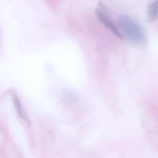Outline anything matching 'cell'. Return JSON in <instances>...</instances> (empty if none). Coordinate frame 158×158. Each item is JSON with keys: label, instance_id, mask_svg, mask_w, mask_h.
I'll list each match as a JSON object with an SVG mask.
<instances>
[{"label": "cell", "instance_id": "obj_3", "mask_svg": "<svg viewBox=\"0 0 158 158\" xmlns=\"http://www.w3.org/2000/svg\"><path fill=\"white\" fill-rule=\"evenodd\" d=\"M158 2H153L148 5L147 9V17L150 22H154L158 18Z\"/></svg>", "mask_w": 158, "mask_h": 158}, {"label": "cell", "instance_id": "obj_1", "mask_svg": "<svg viewBox=\"0 0 158 158\" xmlns=\"http://www.w3.org/2000/svg\"><path fill=\"white\" fill-rule=\"evenodd\" d=\"M118 24L123 37L124 35L129 41L137 45H142L146 42L145 31L135 19L126 15H121L118 18Z\"/></svg>", "mask_w": 158, "mask_h": 158}, {"label": "cell", "instance_id": "obj_2", "mask_svg": "<svg viewBox=\"0 0 158 158\" xmlns=\"http://www.w3.org/2000/svg\"><path fill=\"white\" fill-rule=\"evenodd\" d=\"M99 8L98 9L96 12L98 19L108 29L111 30L117 37L121 40L123 39V38L119 32L118 27H116L114 22L107 16V15L105 14V13L103 12L104 10H105V7H104V5L102 4H99Z\"/></svg>", "mask_w": 158, "mask_h": 158}]
</instances>
